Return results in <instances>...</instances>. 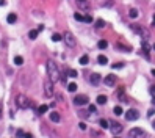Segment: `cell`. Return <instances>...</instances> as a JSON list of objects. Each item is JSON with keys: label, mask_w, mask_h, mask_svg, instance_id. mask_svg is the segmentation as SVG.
<instances>
[{"label": "cell", "mask_w": 155, "mask_h": 138, "mask_svg": "<svg viewBox=\"0 0 155 138\" xmlns=\"http://www.w3.org/2000/svg\"><path fill=\"white\" fill-rule=\"evenodd\" d=\"M111 5H114V2H113V0H108V2L105 3V6H111Z\"/></svg>", "instance_id": "cell-36"}, {"label": "cell", "mask_w": 155, "mask_h": 138, "mask_svg": "<svg viewBox=\"0 0 155 138\" xmlns=\"http://www.w3.org/2000/svg\"><path fill=\"white\" fill-rule=\"evenodd\" d=\"M24 135H27L24 130H17V132H16V137H24Z\"/></svg>", "instance_id": "cell-30"}, {"label": "cell", "mask_w": 155, "mask_h": 138, "mask_svg": "<svg viewBox=\"0 0 155 138\" xmlns=\"http://www.w3.org/2000/svg\"><path fill=\"white\" fill-rule=\"evenodd\" d=\"M97 61H99V64H102V66H103V64L108 63V58H107L105 55H99V57H97Z\"/></svg>", "instance_id": "cell-16"}, {"label": "cell", "mask_w": 155, "mask_h": 138, "mask_svg": "<svg viewBox=\"0 0 155 138\" xmlns=\"http://www.w3.org/2000/svg\"><path fill=\"white\" fill-rule=\"evenodd\" d=\"M61 34H58V33H55L53 36H52V41H55V42H58V41H61Z\"/></svg>", "instance_id": "cell-27"}, {"label": "cell", "mask_w": 155, "mask_h": 138, "mask_svg": "<svg viewBox=\"0 0 155 138\" xmlns=\"http://www.w3.org/2000/svg\"><path fill=\"white\" fill-rule=\"evenodd\" d=\"M83 22H93V17L89 16V14H86V16H83Z\"/></svg>", "instance_id": "cell-29"}, {"label": "cell", "mask_w": 155, "mask_h": 138, "mask_svg": "<svg viewBox=\"0 0 155 138\" xmlns=\"http://www.w3.org/2000/svg\"><path fill=\"white\" fill-rule=\"evenodd\" d=\"M128 137H130V138H136V137H146V132L143 130V129H140V127H135V129H132V130L128 132Z\"/></svg>", "instance_id": "cell-9"}, {"label": "cell", "mask_w": 155, "mask_h": 138, "mask_svg": "<svg viewBox=\"0 0 155 138\" xmlns=\"http://www.w3.org/2000/svg\"><path fill=\"white\" fill-rule=\"evenodd\" d=\"M130 27H132V30H133L135 33L141 34V38H143V39H149V38H150L149 30H146V28H143V27H140V25H135V24H132Z\"/></svg>", "instance_id": "cell-3"}, {"label": "cell", "mask_w": 155, "mask_h": 138, "mask_svg": "<svg viewBox=\"0 0 155 138\" xmlns=\"http://www.w3.org/2000/svg\"><path fill=\"white\" fill-rule=\"evenodd\" d=\"M63 39L64 42L69 46V47H75V38H74V34H72L71 32H66L63 34Z\"/></svg>", "instance_id": "cell-5"}, {"label": "cell", "mask_w": 155, "mask_h": 138, "mask_svg": "<svg viewBox=\"0 0 155 138\" xmlns=\"http://www.w3.org/2000/svg\"><path fill=\"white\" fill-rule=\"evenodd\" d=\"M47 75H49V79L53 82H58L60 80V77H61V74H60V69L57 66V63L55 61H52V60H49L47 61Z\"/></svg>", "instance_id": "cell-1"}, {"label": "cell", "mask_w": 155, "mask_h": 138, "mask_svg": "<svg viewBox=\"0 0 155 138\" xmlns=\"http://www.w3.org/2000/svg\"><path fill=\"white\" fill-rule=\"evenodd\" d=\"M75 3L80 10H88L89 8V0H75Z\"/></svg>", "instance_id": "cell-11"}, {"label": "cell", "mask_w": 155, "mask_h": 138, "mask_svg": "<svg viewBox=\"0 0 155 138\" xmlns=\"http://www.w3.org/2000/svg\"><path fill=\"white\" fill-rule=\"evenodd\" d=\"M88 101H89V99H88V96H85V94H78V96L74 97V104H75V105H78V107L86 105Z\"/></svg>", "instance_id": "cell-8"}, {"label": "cell", "mask_w": 155, "mask_h": 138, "mask_svg": "<svg viewBox=\"0 0 155 138\" xmlns=\"http://www.w3.org/2000/svg\"><path fill=\"white\" fill-rule=\"evenodd\" d=\"M100 74H91L89 75V82H91V85L94 86H97V85H100Z\"/></svg>", "instance_id": "cell-10"}, {"label": "cell", "mask_w": 155, "mask_h": 138, "mask_svg": "<svg viewBox=\"0 0 155 138\" xmlns=\"http://www.w3.org/2000/svg\"><path fill=\"white\" fill-rule=\"evenodd\" d=\"M78 63L83 64V66H85V64H88V63H89V57H88V55H81L80 60H78Z\"/></svg>", "instance_id": "cell-19"}, {"label": "cell", "mask_w": 155, "mask_h": 138, "mask_svg": "<svg viewBox=\"0 0 155 138\" xmlns=\"http://www.w3.org/2000/svg\"><path fill=\"white\" fill-rule=\"evenodd\" d=\"M110 130H111L113 135H119V133L124 130V127L121 126L119 122H116V121H111V122H110Z\"/></svg>", "instance_id": "cell-6"}, {"label": "cell", "mask_w": 155, "mask_h": 138, "mask_svg": "<svg viewBox=\"0 0 155 138\" xmlns=\"http://www.w3.org/2000/svg\"><path fill=\"white\" fill-rule=\"evenodd\" d=\"M5 5V0H0V6H3Z\"/></svg>", "instance_id": "cell-39"}, {"label": "cell", "mask_w": 155, "mask_h": 138, "mask_svg": "<svg viewBox=\"0 0 155 138\" xmlns=\"http://www.w3.org/2000/svg\"><path fill=\"white\" fill-rule=\"evenodd\" d=\"M22 63H24V58H22V57H19V55H17V57H14V64H17V66H20Z\"/></svg>", "instance_id": "cell-24"}, {"label": "cell", "mask_w": 155, "mask_h": 138, "mask_svg": "<svg viewBox=\"0 0 155 138\" xmlns=\"http://www.w3.org/2000/svg\"><path fill=\"white\" fill-rule=\"evenodd\" d=\"M122 66H124V64H122V63H118V64H113V68H114V69H121V68H122Z\"/></svg>", "instance_id": "cell-34"}, {"label": "cell", "mask_w": 155, "mask_h": 138, "mask_svg": "<svg viewBox=\"0 0 155 138\" xmlns=\"http://www.w3.org/2000/svg\"><path fill=\"white\" fill-rule=\"evenodd\" d=\"M60 119H61V116H60L58 111H52L50 113V121L52 122H60Z\"/></svg>", "instance_id": "cell-13"}, {"label": "cell", "mask_w": 155, "mask_h": 138, "mask_svg": "<svg viewBox=\"0 0 155 138\" xmlns=\"http://www.w3.org/2000/svg\"><path fill=\"white\" fill-rule=\"evenodd\" d=\"M113 111H114V115H118V116H121V115L124 113V111H122V108H121L119 105H118V107H114V110H113Z\"/></svg>", "instance_id": "cell-26"}, {"label": "cell", "mask_w": 155, "mask_h": 138, "mask_svg": "<svg viewBox=\"0 0 155 138\" xmlns=\"http://www.w3.org/2000/svg\"><path fill=\"white\" fill-rule=\"evenodd\" d=\"M67 91H71V93L77 91V83H69L67 85Z\"/></svg>", "instance_id": "cell-23"}, {"label": "cell", "mask_w": 155, "mask_h": 138, "mask_svg": "<svg viewBox=\"0 0 155 138\" xmlns=\"http://www.w3.org/2000/svg\"><path fill=\"white\" fill-rule=\"evenodd\" d=\"M152 75H154V77H155V69H152Z\"/></svg>", "instance_id": "cell-41"}, {"label": "cell", "mask_w": 155, "mask_h": 138, "mask_svg": "<svg viewBox=\"0 0 155 138\" xmlns=\"http://www.w3.org/2000/svg\"><path fill=\"white\" fill-rule=\"evenodd\" d=\"M154 115H155V110H154V108H150V110L147 111V116L150 118V116H154Z\"/></svg>", "instance_id": "cell-33"}, {"label": "cell", "mask_w": 155, "mask_h": 138, "mask_svg": "<svg viewBox=\"0 0 155 138\" xmlns=\"http://www.w3.org/2000/svg\"><path fill=\"white\" fill-rule=\"evenodd\" d=\"M103 82H105L107 86H114V83H116V77H114V75H107L105 79H103Z\"/></svg>", "instance_id": "cell-12"}, {"label": "cell", "mask_w": 155, "mask_h": 138, "mask_svg": "<svg viewBox=\"0 0 155 138\" xmlns=\"http://www.w3.org/2000/svg\"><path fill=\"white\" fill-rule=\"evenodd\" d=\"M47 110H49V107H47V105H39V107H38V110H36V113L38 115H44Z\"/></svg>", "instance_id": "cell-17"}, {"label": "cell", "mask_w": 155, "mask_h": 138, "mask_svg": "<svg viewBox=\"0 0 155 138\" xmlns=\"http://www.w3.org/2000/svg\"><path fill=\"white\" fill-rule=\"evenodd\" d=\"M149 91H150V94H152V96H155V85H152L149 88Z\"/></svg>", "instance_id": "cell-32"}, {"label": "cell", "mask_w": 155, "mask_h": 138, "mask_svg": "<svg viewBox=\"0 0 155 138\" xmlns=\"http://www.w3.org/2000/svg\"><path fill=\"white\" fill-rule=\"evenodd\" d=\"M38 33H39V30H30L28 38H30V39H36V38H38Z\"/></svg>", "instance_id": "cell-21"}, {"label": "cell", "mask_w": 155, "mask_h": 138, "mask_svg": "<svg viewBox=\"0 0 155 138\" xmlns=\"http://www.w3.org/2000/svg\"><path fill=\"white\" fill-rule=\"evenodd\" d=\"M154 127H155V121H154Z\"/></svg>", "instance_id": "cell-44"}, {"label": "cell", "mask_w": 155, "mask_h": 138, "mask_svg": "<svg viewBox=\"0 0 155 138\" xmlns=\"http://www.w3.org/2000/svg\"><path fill=\"white\" fill-rule=\"evenodd\" d=\"M6 20H8V24H14L16 20H17V16L14 14V13H10L8 17H6Z\"/></svg>", "instance_id": "cell-15"}, {"label": "cell", "mask_w": 155, "mask_h": 138, "mask_svg": "<svg viewBox=\"0 0 155 138\" xmlns=\"http://www.w3.org/2000/svg\"><path fill=\"white\" fill-rule=\"evenodd\" d=\"M89 111H93V113H94V111H96V105H89Z\"/></svg>", "instance_id": "cell-37"}, {"label": "cell", "mask_w": 155, "mask_h": 138, "mask_svg": "<svg viewBox=\"0 0 155 138\" xmlns=\"http://www.w3.org/2000/svg\"><path fill=\"white\" fill-rule=\"evenodd\" d=\"M80 116H81V118H86V116H88V113H86V111H80Z\"/></svg>", "instance_id": "cell-38"}, {"label": "cell", "mask_w": 155, "mask_h": 138, "mask_svg": "<svg viewBox=\"0 0 155 138\" xmlns=\"http://www.w3.org/2000/svg\"><path fill=\"white\" fill-rule=\"evenodd\" d=\"M67 74H69V77H77V75H78V72L74 71V69H69V71H67Z\"/></svg>", "instance_id": "cell-28"}, {"label": "cell", "mask_w": 155, "mask_h": 138, "mask_svg": "<svg viewBox=\"0 0 155 138\" xmlns=\"http://www.w3.org/2000/svg\"><path fill=\"white\" fill-rule=\"evenodd\" d=\"M138 118H140V113H138V110L130 108V110L125 111V119H127V121H136Z\"/></svg>", "instance_id": "cell-7"}, {"label": "cell", "mask_w": 155, "mask_h": 138, "mask_svg": "<svg viewBox=\"0 0 155 138\" xmlns=\"http://www.w3.org/2000/svg\"><path fill=\"white\" fill-rule=\"evenodd\" d=\"M16 104L19 108H28L31 104H30V99L27 96H24V94H19V96L16 97Z\"/></svg>", "instance_id": "cell-2"}, {"label": "cell", "mask_w": 155, "mask_h": 138, "mask_svg": "<svg viewBox=\"0 0 155 138\" xmlns=\"http://www.w3.org/2000/svg\"><path fill=\"white\" fill-rule=\"evenodd\" d=\"M44 94H46L47 97L53 96V82H52L50 79L44 82Z\"/></svg>", "instance_id": "cell-4"}, {"label": "cell", "mask_w": 155, "mask_h": 138, "mask_svg": "<svg viewBox=\"0 0 155 138\" xmlns=\"http://www.w3.org/2000/svg\"><path fill=\"white\" fill-rule=\"evenodd\" d=\"M99 49H107V46H108V42H107L105 39H102V41H99Z\"/></svg>", "instance_id": "cell-25"}, {"label": "cell", "mask_w": 155, "mask_h": 138, "mask_svg": "<svg viewBox=\"0 0 155 138\" xmlns=\"http://www.w3.org/2000/svg\"><path fill=\"white\" fill-rule=\"evenodd\" d=\"M99 126H100L102 129H110V122L107 119H100L99 121Z\"/></svg>", "instance_id": "cell-20"}, {"label": "cell", "mask_w": 155, "mask_h": 138, "mask_svg": "<svg viewBox=\"0 0 155 138\" xmlns=\"http://www.w3.org/2000/svg\"><path fill=\"white\" fill-rule=\"evenodd\" d=\"M152 47H154V50H155V44H154V46H152Z\"/></svg>", "instance_id": "cell-43"}, {"label": "cell", "mask_w": 155, "mask_h": 138, "mask_svg": "<svg viewBox=\"0 0 155 138\" xmlns=\"http://www.w3.org/2000/svg\"><path fill=\"white\" fill-rule=\"evenodd\" d=\"M96 102L99 104V105H105V104H107V96H103V94H99Z\"/></svg>", "instance_id": "cell-14"}, {"label": "cell", "mask_w": 155, "mask_h": 138, "mask_svg": "<svg viewBox=\"0 0 155 138\" xmlns=\"http://www.w3.org/2000/svg\"><path fill=\"white\" fill-rule=\"evenodd\" d=\"M78 127L81 129V130H86V124H85V122H80V124H78Z\"/></svg>", "instance_id": "cell-35"}, {"label": "cell", "mask_w": 155, "mask_h": 138, "mask_svg": "<svg viewBox=\"0 0 155 138\" xmlns=\"http://www.w3.org/2000/svg\"><path fill=\"white\" fill-rule=\"evenodd\" d=\"M74 17H75L77 20H83V16H81V14H78V13H75V14H74Z\"/></svg>", "instance_id": "cell-31"}, {"label": "cell", "mask_w": 155, "mask_h": 138, "mask_svg": "<svg viewBox=\"0 0 155 138\" xmlns=\"http://www.w3.org/2000/svg\"><path fill=\"white\" fill-rule=\"evenodd\" d=\"M0 118H2V104H0Z\"/></svg>", "instance_id": "cell-40"}, {"label": "cell", "mask_w": 155, "mask_h": 138, "mask_svg": "<svg viewBox=\"0 0 155 138\" xmlns=\"http://www.w3.org/2000/svg\"><path fill=\"white\" fill-rule=\"evenodd\" d=\"M128 16H130L132 19H136V17L140 16V11H138V10H135V8H132V10L128 11Z\"/></svg>", "instance_id": "cell-18"}, {"label": "cell", "mask_w": 155, "mask_h": 138, "mask_svg": "<svg viewBox=\"0 0 155 138\" xmlns=\"http://www.w3.org/2000/svg\"><path fill=\"white\" fill-rule=\"evenodd\" d=\"M103 27H105V20L97 19V20H96V28H103Z\"/></svg>", "instance_id": "cell-22"}, {"label": "cell", "mask_w": 155, "mask_h": 138, "mask_svg": "<svg viewBox=\"0 0 155 138\" xmlns=\"http://www.w3.org/2000/svg\"><path fill=\"white\" fill-rule=\"evenodd\" d=\"M154 25H155V14H154Z\"/></svg>", "instance_id": "cell-42"}]
</instances>
